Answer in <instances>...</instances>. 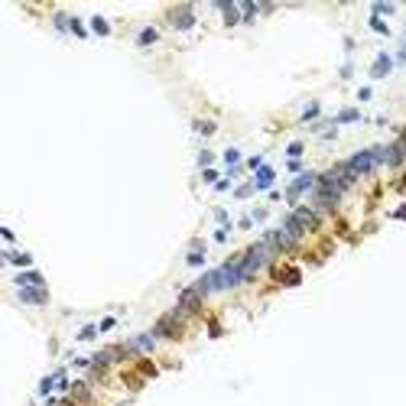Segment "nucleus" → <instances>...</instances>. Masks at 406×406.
<instances>
[{"label": "nucleus", "instance_id": "nucleus-1", "mask_svg": "<svg viewBox=\"0 0 406 406\" xmlns=\"http://www.w3.org/2000/svg\"><path fill=\"white\" fill-rule=\"evenodd\" d=\"M273 254H276V250H273V247H270L267 241H260V244H254V247H250V250L244 254V273H247V279L254 276V273H257L260 267H267V260H270Z\"/></svg>", "mask_w": 406, "mask_h": 406}, {"label": "nucleus", "instance_id": "nucleus-2", "mask_svg": "<svg viewBox=\"0 0 406 406\" xmlns=\"http://www.w3.org/2000/svg\"><path fill=\"white\" fill-rule=\"evenodd\" d=\"M377 162H380V160H377V146H374V150H361V153H354L351 160L344 162V169H348L354 179H357V176H364V172H371Z\"/></svg>", "mask_w": 406, "mask_h": 406}, {"label": "nucleus", "instance_id": "nucleus-3", "mask_svg": "<svg viewBox=\"0 0 406 406\" xmlns=\"http://www.w3.org/2000/svg\"><path fill=\"white\" fill-rule=\"evenodd\" d=\"M182 319H185V315H182L179 309L169 312V315H162V319L156 322L153 335H156V338H179V335H182Z\"/></svg>", "mask_w": 406, "mask_h": 406}, {"label": "nucleus", "instance_id": "nucleus-4", "mask_svg": "<svg viewBox=\"0 0 406 406\" xmlns=\"http://www.w3.org/2000/svg\"><path fill=\"white\" fill-rule=\"evenodd\" d=\"M202 309V292L195 286H189V289H182V296H179V312L182 315H192V312H198Z\"/></svg>", "mask_w": 406, "mask_h": 406}, {"label": "nucleus", "instance_id": "nucleus-5", "mask_svg": "<svg viewBox=\"0 0 406 406\" xmlns=\"http://www.w3.org/2000/svg\"><path fill=\"white\" fill-rule=\"evenodd\" d=\"M315 182H319V176H315V172H302L299 179H296V182H292V185L286 189V198H289V202H296L302 192H309Z\"/></svg>", "mask_w": 406, "mask_h": 406}, {"label": "nucleus", "instance_id": "nucleus-6", "mask_svg": "<svg viewBox=\"0 0 406 406\" xmlns=\"http://www.w3.org/2000/svg\"><path fill=\"white\" fill-rule=\"evenodd\" d=\"M20 299L32 302V306H46L49 296H46V286H20Z\"/></svg>", "mask_w": 406, "mask_h": 406}, {"label": "nucleus", "instance_id": "nucleus-7", "mask_svg": "<svg viewBox=\"0 0 406 406\" xmlns=\"http://www.w3.org/2000/svg\"><path fill=\"white\" fill-rule=\"evenodd\" d=\"M292 214H296V221H299L306 231H315V227H319V211H315V208H306V205H302V208H296Z\"/></svg>", "mask_w": 406, "mask_h": 406}, {"label": "nucleus", "instance_id": "nucleus-8", "mask_svg": "<svg viewBox=\"0 0 406 406\" xmlns=\"http://www.w3.org/2000/svg\"><path fill=\"white\" fill-rule=\"evenodd\" d=\"M390 68H393V55H390V52H380V55H377V62H374V68H371V75H374V78H384Z\"/></svg>", "mask_w": 406, "mask_h": 406}, {"label": "nucleus", "instance_id": "nucleus-9", "mask_svg": "<svg viewBox=\"0 0 406 406\" xmlns=\"http://www.w3.org/2000/svg\"><path fill=\"white\" fill-rule=\"evenodd\" d=\"M283 231L289 234V241H292V244H296V241H299V237L306 234V227H302L299 221H296V214H286V221H283Z\"/></svg>", "mask_w": 406, "mask_h": 406}, {"label": "nucleus", "instance_id": "nucleus-10", "mask_svg": "<svg viewBox=\"0 0 406 406\" xmlns=\"http://www.w3.org/2000/svg\"><path fill=\"white\" fill-rule=\"evenodd\" d=\"M172 23H176V30H189L192 26V7H179V10H172Z\"/></svg>", "mask_w": 406, "mask_h": 406}, {"label": "nucleus", "instance_id": "nucleus-11", "mask_svg": "<svg viewBox=\"0 0 406 406\" xmlns=\"http://www.w3.org/2000/svg\"><path fill=\"white\" fill-rule=\"evenodd\" d=\"M130 348H133V354L137 351H153V348H156V335H140V338H133V341H127Z\"/></svg>", "mask_w": 406, "mask_h": 406}, {"label": "nucleus", "instance_id": "nucleus-12", "mask_svg": "<svg viewBox=\"0 0 406 406\" xmlns=\"http://www.w3.org/2000/svg\"><path fill=\"white\" fill-rule=\"evenodd\" d=\"M273 179H276V172L270 169V166H263V169H257V182H254V189H270V185H273Z\"/></svg>", "mask_w": 406, "mask_h": 406}, {"label": "nucleus", "instance_id": "nucleus-13", "mask_svg": "<svg viewBox=\"0 0 406 406\" xmlns=\"http://www.w3.org/2000/svg\"><path fill=\"white\" fill-rule=\"evenodd\" d=\"M16 286H43V276H39L36 270H26V273L16 276Z\"/></svg>", "mask_w": 406, "mask_h": 406}, {"label": "nucleus", "instance_id": "nucleus-14", "mask_svg": "<svg viewBox=\"0 0 406 406\" xmlns=\"http://www.w3.org/2000/svg\"><path fill=\"white\" fill-rule=\"evenodd\" d=\"M218 7H221V10H225V23H227V26H234V23L241 20V13H237V7H231V3H227V0H221V3H218Z\"/></svg>", "mask_w": 406, "mask_h": 406}, {"label": "nucleus", "instance_id": "nucleus-15", "mask_svg": "<svg viewBox=\"0 0 406 406\" xmlns=\"http://www.w3.org/2000/svg\"><path fill=\"white\" fill-rule=\"evenodd\" d=\"M156 39H160V32L153 30V26H146V30L137 36V43H140V46H150V43H156Z\"/></svg>", "mask_w": 406, "mask_h": 406}, {"label": "nucleus", "instance_id": "nucleus-16", "mask_svg": "<svg viewBox=\"0 0 406 406\" xmlns=\"http://www.w3.org/2000/svg\"><path fill=\"white\" fill-rule=\"evenodd\" d=\"M3 260H10V263H16V267H30L32 263L30 254H3Z\"/></svg>", "mask_w": 406, "mask_h": 406}, {"label": "nucleus", "instance_id": "nucleus-17", "mask_svg": "<svg viewBox=\"0 0 406 406\" xmlns=\"http://www.w3.org/2000/svg\"><path fill=\"white\" fill-rule=\"evenodd\" d=\"M59 384V371H55L52 377H43V384H39V396H49V390Z\"/></svg>", "mask_w": 406, "mask_h": 406}, {"label": "nucleus", "instance_id": "nucleus-18", "mask_svg": "<svg viewBox=\"0 0 406 406\" xmlns=\"http://www.w3.org/2000/svg\"><path fill=\"white\" fill-rule=\"evenodd\" d=\"M72 396H75L78 403H85V400H88V387L81 384V380H75V384H72Z\"/></svg>", "mask_w": 406, "mask_h": 406}, {"label": "nucleus", "instance_id": "nucleus-19", "mask_svg": "<svg viewBox=\"0 0 406 406\" xmlns=\"http://www.w3.org/2000/svg\"><path fill=\"white\" fill-rule=\"evenodd\" d=\"M357 117H361V114H357L354 107H348V111H341V114L335 117V124H351V120H357Z\"/></svg>", "mask_w": 406, "mask_h": 406}, {"label": "nucleus", "instance_id": "nucleus-20", "mask_svg": "<svg viewBox=\"0 0 406 406\" xmlns=\"http://www.w3.org/2000/svg\"><path fill=\"white\" fill-rule=\"evenodd\" d=\"M205 263V254H202V244H195V250L189 254V267H202Z\"/></svg>", "mask_w": 406, "mask_h": 406}, {"label": "nucleus", "instance_id": "nucleus-21", "mask_svg": "<svg viewBox=\"0 0 406 406\" xmlns=\"http://www.w3.org/2000/svg\"><path fill=\"white\" fill-rule=\"evenodd\" d=\"M91 26H95V32H97V36H107V32H111V26H107V20H104V16H95V20H91Z\"/></svg>", "mask_w": 406, "mask_h": 406}, {"label": "nucleus", "instance_id": "nucleus-22", "mask_svg": "<svg viewBox=\"0 0 406 406\" xmlns=\"http://www.w3.org/2000/svg\"><path fill=\"white\" fill-rule=\"evenodd\" d=\"M195 130H198L202 137H211V133H214V124H211V120H195Z\"/></svg>", "mask_w": 406, "mask_h": 406}, {"label": "nucleus", "instance_id": "nucleus-23", "mask_svg": "<svg viewBox=\"0 0 406 406\" xmlns=\"http://www.w3.org/2000/svg\"><path fill=\"white\" fill-rule=\"evenodd\" d=\"M97 331H101V328H97V325H85V328L78 331V338H81V341H91V338H95Z\"/></svg>", "mask_w": 406, "mask_h": 406}, {"label": "nucleus", "instance_id": "nucleus-24", "mask_svg": "<svg viewBox=\"0 0 406 406\" xmlns=\"http://www.w3.org/2000/svg\"><path fill=\"white\" fill-rule=\"evenodd\" d=\"M371 26H374V30L380 32V36H387V32H390V26H387V23L380 20V16H371Z\"/></svg>", "mask_w": 406, "mask_h": 406}, {"label": "nucleus", "instance_id": "nucleus-25", "mask_svg": "<svg viewBox=\"0 0 406 406\" xmlns=\"http://www.w3.org/2000/svg\"><path fill=\"white\" fill-rule=\"evenodd\" d=\"M237 160H241V153H237V150H227V153H225V162L231 166V169L237 166Z\"/></svg>", "mask_w": 406, "mask_h": 406}, {"label": "nucleus", "instance_id": "nucleus-26", "mask_svg": "<svg viewBox=\"0 0 406 406\" xmlns=\"http://www.w3.org/2000/svg\"><path fill=\"white\" fill-rule=\"evenodd\" d=\"M312 117H319V104H309L302 111V120H312Z\"/></svg>", "mask_w": 406, "mask_h": 406}, {"label": "nucleus", "instance_id": "nucleus-27", "mask_svg": "<svg viewBox=\"0 0 406 406\" xmlns=\"http://www.w3.org/2000/svg\"><path fill=\"white\" fill-rule=\"evenodd\" d=\"M393 10H396L393 3H374V13H377V16H380V13H393Z\"/></svg>", "mask_w": 406, "mask_h": 406}, {"label": "nucleus", "instance_id": "nucleus-28", "mask_svg": "<svg viewBox=\"0 0 406 406\" xmlns=\"http://www.w3.org/2000/svg\"><path fill=\"white\" fill-rule=\"evenodd\" d=\"M68 30L75 32V36H85V26H81V20H68Z\"/></svg>", "mask_w": 406, "mask_h": 406}, {"label": "nucleus", "instance_id": "nucleus-29", "mask_svg": "<svg viewBox=\"0 0 406 406\" xmlns=\"http://www.w3.org/2000/svg\"><path fill=\"white\" fill-rule=\"evenodd\" d=\"M247 166H250V169H263V156H250Z\"/></svg>", "mask_w": 406, "mask_h": 406}, {"label": "nucleus", "instance_id": "nucleus-30", "mask_svg": "<svg viewBox=\"0 0 406 406\" xmlns=\"http://www.w3.org/2000/svg\"><path fill=\"white\" fill-rule=\"evenodd\" d=\"M208 162H211V153H208V150L198 153V166H205V169H208Z\"/></svg>", "mask_w": 406, "mask_h": 406}, {"label": "nucleus", "instance_id": "nucleus-31", "mask_svg": "<svg viewBox=\"0 0 406 406\" xmlns=\"http://www.w3.org/2000/svg\"><path fill=\"white\" fill-rule=\"evenodd\" d=\"M299 153H302V143H289V156H292V160H296Z\"/></svg>", "mask_w": 406, "mask_h": 406}, {"label": "nucleus", "instance_id": "nucleus-32", "mask_svg": "<svg viewBox=\"0 0 406 406\" xmlns=\"http://www.w3.org/2000/svg\"><path fill=\"white\" fill-rule=\"evenodd\" d=\"M250 192H254V185H241V189H237V198H247Z\"/></svg>", "mask_w": 406, "mask_h": 406}, {"label": "nucleus", "instance_id": "nucleus-33", "mask_svg": "<svg viewBox=\"0 0 406 406\" xmlns=\"http://www.w3.org/2000/svg\"><path fill=\"white\" fill-rule=\"evenodd\" d=\"M214 241L221 244V241H227V227H221V231H214Z\"/></svg>", "mask_w": 406, "mask_h": 406}, {"label": "nucleus", "instance_id": "nucleus-34", "mask_svg": "<svg viewBox=\"0 0 406 406\" xmlns=\"http://www.w3.org/2000/svg\"><path fill=\"white\" fill-rule=\"evenodd\" d=\"M97 328H101V331H111V328H114V319H104L101 325H97Z\"/></svg>", "mask_w": 406, "mask_h": 406}, {"label": "nucleus", "instance_id": "nucleus-35", "mask_svg": "<svg viewBox=\"0 0 406 406\" xmlns=\"http://www.w3.org/2000/svg\"><path fill=\"white\" fill-rule=\"evenodd\" d=\"M393 218H400V221H406V205H403V208H400V211L393 214Z\"/></svg>", "mask_w": 406, "mask_h": 406}, {"label": "nucleus", "instance_id": "nucleus-36", "mask_svg": "<svg viewBox=\"0 0 406 406\" xmlns=\"http://www.w3.org/2000/svg\"><path fill=\"white\" fill-rule=\"evenodd\" d=\"M400 62L406 65V43H403V52H400Z\"/></svg>", "mask_w": 406, "mask_h": 406}, {"label": "nucleus", "instance_id": "nucleus-37", "mask_svg": "<svg viewBox=\"0 0 406 406\" xmlns=\"http://www.w3.org/2000/svg\"><path fill=\"white\" fill-rule=\"evenodd\" d=\"M59 406H75V403H59Z\"/></svg>", "mask_w": 406, "mask_h": 406}]
</instances>
